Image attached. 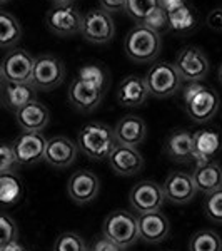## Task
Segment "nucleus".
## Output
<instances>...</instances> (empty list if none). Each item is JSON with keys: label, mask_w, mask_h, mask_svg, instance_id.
Here are the masks:
<instances>
[{"label": "nucleus", "mask_w": 222, "mask_h": 251, "mask_svg": "<svg viewBox=\"0 0 222 251\" xmlns=\"http://www.w3.org/2000/svg\"><path fill=\"white\" fill-rule=\"evenodd\" d=\"M77 146L80 151L92 161L109 159L115 149L117 139L114 129L104 123H87L77 134Z\"/></svg>", "instance_id": "f257e3e1"}, {"label": "nucleus", "mask_w": 222, "mask_h": 251, "mask_svg": "<svg viewBox=\"0 0 222 251\" xmlns=\"http://www.w3.org/2000/svg\"><path fill=\"white\" fill-rule=\"evenodd\" d=\"M184 109L194 123H207L219 111V94L202 82H189L182 89Z\"/></svg>", "instance_id": "f03ea898"}, {"label": "nucleus", "mask_w": 222, "mask_h": 251, "mask_svg": "<svg viewBox=\"0 0 222 251\" xmlns=\"http://www.w3.org/2000/svg\"><path fill=\"white\" fill-rule=\"evenodd\" d=\"M160 46H162L160 34L151 30L142 24L132 27L124 40L127 57L135 64H147L155 60L160 52Z\"/></svg>", "instance_id": "7ed1b4c3"}, {"label": "nucleus", "mask_w": 222, "mask_h": 251, "mask_svg": "<svg viewBox=\"0 0 222 251\" xmlns=\"http://www.w3.org/2000/svg\"><path fill=\"white\" fill-rule=\"evenodd\" d=\"M102 234L120 248H129L139 240L137 218L126 209H115L104 221Z\"/></svg>", "instance_id": "20e7f679"}, {"label": "nucleus", "mask_w": 222, "mask_h": 251, "mask_svg": "<svg viewBox=\"0 0 222 251\" xmlns=\"http://www.w3.org/2000/svg\"><path fill=\"white\" fill-rule=\"evenodd\" d=\"M144 79L147 84L149 94L157 99H165V97L177 94L182 86V79H180L174 64L164 62V60L152 64Z\"/></svg>", "instance_id": "39448f33"}, {"label": "nucleus", "mask_w": 222, "mask_h": 251, "mask_svg": "<svg viewBox=\"0 0 222 251\" xmlns=\"http://www.w3.org/2000/svg\"><path fill=\"white\" fill-rule=\"evenodd\" d=\"M115 22L111 14L102 10L100 7L90 9L82 15V25H80V35L90 44L104 46L115 37Z\"/></svg>", "instance_id": "423d86ee"}, {"label": "nucleus", "mask_w": 222, "mask_h": 251, "mask_svg": "<svg viewBox=\"0 0 222 251\" xmlns=\"http://www.w3.org/2000/svg\"><path fill=\"white\" fill-rule=\"evenodd\" d=\"M64 77H66V66L59 57L44 54L35 59L30 84L37 91H54L64 82Z\"/></svg>", "instance_id": "0eeeda50"}, {"label": "nucleus", "mask_w": 222, "mask_h": 251, "mask_svg": "<svg viewBox=\"0 0 222 251\" xmlns=\"http://www.w3.org/2000/svg\"><path fill=\"white\" fill-rule=\"evenodd\" d=\"M174 67L179 72L180 79L187 82H200L209 75L211 62L209 57L199 47L187 46L177 54L174 60Z\"/></svg>", "instance_id": "6e6552de"}, {"label": "nucleus", "mask_w": 222, "mask_h": 251, "mask_svg": "<svg viewBox=\"0 0 222 251\" xmlns=\"http://www.w3.org/2000/svg\"><path fill=\"white\" fill-rule=\"evenodd\" d=\"M45 25L52 34L59 35V37H74L75 34H80L82 14L74 3L54 5L45 14Z\"/></svg>", "instance_id": "1a4fd4ad"}, {"label": "nucleus", "mask_w": 222, "mask_h": 251, "mask_svg": "<svg viewBox=\"0 0 222 251\" xmlns=\"http://www.w3.org/2000/svg\"><path fill=\"white\" fill-rule=\"evenodd\" d=\"M35 57L25 49H10L0 60L5 82H30Z\"/></svg>", "instance_id": "9d476101"}, {"label": "nucleus", "mask_w": 222, "mask_h": 251, "mask_svg": "<svg viewBox=\"0 0 222 251\" xmlns=\"http://www.w3.org/2000/svg\"><path fill=\"white\" fill-rule=\"evenodd\" d=\"M129 203L135 211L140 214L160 211V208L165 203V194L162 189V184L155 183V181H140L134 184V188L129 193Z\"/></svg>", "instance_id": "9b49d317"}, {"label": "nucleus", "mask_w": 222, "mask_h": 251, "mask_svg": "<svg viewBox=\"0 0 222 251\" xmlns=\"http://www.w3.org/2000/svg\"><path fill=\"white\" fill-rule=\"evenodd\" d=\"M10 146L17 164L32 166L44 159L47 139L44 137L42 132H22L20 136L15 137Z\"/></svg>", "instance_id": "f8f14e48"}, {"label": "nucleus", "mask_w": 222, "mask_h": 251, "mask_svg": "<svg viewBox=\"0 0 222 251\" xmlns=\"http://www.w3.org/2000/svg\"><path fill=\"white\" fill-rule=\"evenodd\" d=\"M106 89L94 86L82 79H74L68 86L67 99L77 111L80 112H92L102 104Z\"/></svg>", "instance_id": "ddd939ff"}, {"label": "nucleus", "mask_w": 222, "mask_h": 251, "mask_svg": "<svg viewBox=\"0 0 222 251\" xmlns=\"http://www.w3.org/2000/svg\"><path fill=\"white\" fill-rule=\"evenodd\" d=\"M100 191V181L92 171L79 169L68 177L67 193L70 200L77 204H87L97 198Z\"/></svg>", "instance_id": "4468645a"}, {"label": "nucleus", "mask_w": 222, "mask_h": 251, "mask_svg": "<svg viewBox=\"0 0 222 251\" xmlns=\"http://www.w3.org/2000/svg\"><path fill=\"white\" fill-rule=\"evenodd\" d=\"M77 154H79L77 143H74L67 136H55L47 141L44 161L55 169H64L75 163Z\"/></svg>", "instance_id": "2eb2a0df"}, {"label": "nucleus", "mask_w": 222, "mask_h": 251, "mask_svg": "<svg viewBox=\"0 0 222 251\" xmlns=\"http://www.w3.org/2000/svg\"><path fill=\"white\" fill-rule=\"evenodd\" d=\"M165 200L174 204H187L196 198L197 188L194 184L192 174L185 171H172L162 184Z\"/></svg>", "instance_id": "dca6fc26"}, {"label": "nucleus", "mask_w": 222, "mask_h": 251, "mask_svg": "<svg viewBox=\"0 0 222 251\" xmlns=\"http://www.w3.org/2000/svg\"><path fill=\"white\" fill-rule=\"evenodd\" d=\"M149 89L140 75H129L120 80L115 89V102L122 107H140L147 102Z\"/></svg>", "instance_id": "f3484780"}, {"label": "nucleus", "mask_w": 222, "mask_h": 251, "mask_svg": "<svg viewBox=\"0 0 222 251\" xmlns=\"http://www.w3.org/2000/svg\"><path fill=\"white\" fill-rule=\"evenodd\" d=\"M109 164L119 176H135L144 169V157L137 148L117 144L109 156Z\"/></svg>", "instance_id": "a211bd4d"}, {"label": "nucleus", "mask_w": 222, "mask_h": 251, "mask_svg": "<svg viewBox=\"0 0 222 251\" xmlns=\"http://www.w3.org/2000/svg\"><path fill=\"white\" fill-rule=\"evenodd\" d=\"M222 152V134L217 129H200L194 134V163L205 164Z\"/></svg>", "instance_id": "6ab92c4d"}, {"label": "nucleus", "mask_w": 222, "mask_h": 251, "mask_svg": "<svg viewBox=\"0 0 222 251\" xmlns=\"http://www.w3.org/2000/svg\"><path fill=\"white\" fill-rule=\"evenodd\" d=\"M139 226V238L145 243H160L171 233V223L162 211L144 213L137 218Z\"/></svg>", "instance_id": "aec40b11"}, {"label": "nucleus", "mask_w": 222, "mask_h": 251, "mask_svg": "<svg viewBox=\"0 0 222 251\" xmlns=\"http://www.w3.org/2000/svg\"><path fill=\"white\" fill-rule=\"evenodd\" d=\"M15 121L23 132H42L50 123V112L39 100H32L15 112Z\"/></svg>", "instance_id": "412c9836"}, {"label": "nucleus", "mask_w": 222, "mask_h": 251, "mask_svg": "<svg viewBox=\"0 0 222 251\" xmlns=\"http://www.w3.org/2000/svg\"><path fill=\"white\" fill-rule=\"evenodd\" d=\"M114 134L117 139V144L131 146V148H137L142 144L147 136V126L145 121L139 116H124L114 127Z\"/></svg>", "instance_id": "4be33fe9"}, {"label": "nucleus", "mask_w": 222, "mask_h": 251, "mask_svg": "<svg viewBox=\"0 0 222 251\" xmlns=\"http://www.w3.org/2000/svg\"><path fill=\"white\" fill-rule=\"evenodd\" d=\"M0 91H2V94H0L2 104L14 112L30 104L32 100H37L39 92L30 82H3Z\"/></svg>", "instance_id": "5701e85b"}, {"label": "nucleus", "mask_w": 222, "mask_h": 251, "mask_svg": "<svg viewBox=\"0 0 222 251\" xmlns=\"http://www.w3.org/2000/svg\"><path fill=\"white\" fill-rule=\"evenodd\" d=\"M164 152L176 163L194 161V134L185 129H177L165 139Z\"/></svg>", "instance_id": "b1692460"}, {"label": "nucleus", "mask_w": 222, "mask_h": 251, "mask_svg": "<svg viewBox=\"0 0 222 251\" xmlns=\"http://www.w3.org/2000/svg\"><path fill=\"white\" fill-rule=\"evenodd\" d=\"M192 179L197 191L211 194L222 188V166L216 161L205 164H196Z\"/></svg>", "instance_id": "393cba45"}, {"label": "nucleus", "mask_w": 222, "mask_h": 251, "mask_svg": "<svg viewBox=\"0 0 222 251\" xmlns=\"http://www.w3.org/2000/svg\"><path fill=\"white\" fill-rule=\"evenodd\" d=\"M23 196L22 179L14 171L0 173V208L17 204Z\"/></svg>", "instance_id": "a878e982"}, {"label": "nucleus", "mask_w": 222, "mask_h": 251, "mask_svg": "<svg viewBox=\"0 0 222 251\" xmlns=\"http://www.w3.org/2000/svg\"><path fill=\"white\" fill-rule=\"evenodd\" d=\"M22 25L14 14L0 10V49H14L22 39Z\"/></svg>", "instance_id": "bb28decb"}, {"label": "nucleus", "mask_w": 222, "mask_h": 251, "mask_svg": "<svg viewBox=\"0 0 222 251\" xmlns=\"http://www.w3.org/2000/svg\"><path fill=\"white\" fill-rule=\"evenodd\" d=\"M167 15H169V30L177 32V34H189L199 24L197 12L189 2Z\"/></svg>", "instance_id": "cd10ccee"}, {"label": "nucleus", "mask_w": 222, "mask_h": 251, "mask_svg": "<svg viewBox=\"0 0 222 251\" xmlns=\"http://www.w3.org/2000/svg\"><path fill=\"white\" fill-rule=\"evenodd\" d=\"M189 251H222V238L212 229H200L192 234Z\"/></svg>", "instance_id": "c85d7f7f"}, {"label": "nucleus", "mask_w": 222, "mask_h": 251, "mask_svg": "<svg viewBox=\"0 0 222 251\" xmlns=\"http://www.w3.org/2000/svg\"><path fill=\"white\" fill-rule=\"evenodd\" d=\"M157 7V0H127L126 12L134 22L142 24L145 17Z\"/></svg>", "instance_id": "c756f323"}, {"label": "nucleus", "mask_w": 222, "mask_h": 251, "mask_svg": "<svg viewBox=\"0 0 222 251\" xmlns=\"http://www.w3.org/2000/svg\"><path fill=\"white\" fill-rule=\"evenodd\" d=\"M87 245L82 236L75 233H62L54 243V251H87Z\"/></svg>", "instance_id": "7c9ffc66"}, {"label": "nucleus", "mask_w": 222, "mask_h": 251, "mask_svg": "<svg viewBox=\"0 0 222 251\" xmlns=\"http://www.w3.org/2000/svg\"><path fill=\"white\" fill-rule=\"evenodd\" d=\"M204 211L209 221L222 225V188L211 194H207L204 203Z\"/></svg>", "instance_id": "2f4dec72"}, {"label": "nucleus", "mask_w": 222, "mask_h": 251, "mask_svg": "<svg viewBox=\"0 0 222 251\" xmlns=\"http://www.w3.org/2000/svg\"><path fill=\"white\" fill-rule=\"evenodd\" d=\"M79 79L87 80V82L94 84V86L99 87H107V74L100 66H95V64H87V66L79 69Z\"/></svg>", "instance_id": "473e14b6"}, {"label": "nucleus", "mask_w": 222, "mask_h": 251, "mask_svg": "<svg viewBox=\"0 0 222 251\" xmlns=\"http://www.w3.org/2000/svg\"><path fill=\"white\" fill-rule=\"evenodd\" d=\"M17 236L19 228L15 225V221L12 220L9 214L0 213V248H3V246L12 241H17Z\"/></svg>", "instance_id": "72a5a7b5"}, {"label": "nucleus", "mask_w": 222, "mask_h": 251, "mask_svg": "<svg viewBox=\"0 0 222 251\" xmlns=\"http://www.w3.org/2000/svg\"><path fill=\"white\" fill-rule=\"evenodd\" d=\"M142 25L149 27L151 30L157 32V34L167 30L169 29V15H167V12H164L159 5H157L155 9L152 10L147 17H145Z\"/></svg>", "instance_id": "f704fd0d"}, {"label": "nucleus", "mask_w": 222, "mask_h": 251, "mask_svg": "<svg viewBox=\"0 0 222 251\" xmlns=\"http://www.w3.org/2000/svg\"><path fill=\"white\" fill-rule=\"evenodd\" d=\"M17 161H15L12 146L7 143H0V173H10L15 169Z\"/></svg>", "instance_id": "c9c22d12"}, {"label": "nucleus", "mask_w": 222, "mask_h": 251, "mask_svg": "<svg viewBox=\"0 0 222 251\" xmlns=\"http://www.w3.org/2000/svg\"><path fill=\"white\" fill-rule=\"evenodd\" d=\"M124 248H120L119 245H115L114 241H111L109 238H106L102 234V236H99L97 240L92 243V246L89 248V251H122Z\"/></svg>", "instance_id": "e433bc0d"}, {"label": "nucleus", "mask_w": 222, "mask_h": 251, "mask_svg": "<svg viewBox=\"0 0 222 251\" xmlns=\"http://www.w3.org/2000/svg\"><path fill=\"white\" fill-rule=\"evenodd\" d=\"M207 27L214 32H222V7H214L207 15Z\"/></svg>", "instance_id": "4c0bfd02"}, {"label": "nucleus", "mask_w": 222, "mask_h": 251, "mask_svg": "<svg viewBox=\"0 0 222 251\" xmlns=\"http://www.w3.org/2000/svg\"><path fill=\"white\" fill-rule=\"evenodd\" d=\"M127 0H99L100 9L106 10L107 14H119V12L126 10Z\"/></svg>", "instance_id": "58836bf2"}, {"label": "nucleus", "mask_w": 222, "mask_h": 251, "mask_svg": "<svg viewBox=\"0 0 222 251\" xmlns=\"http://www.w3.org/2000/svg\"><path fill=\"white\" fill-rule=\"evenodd\" d=\"M184 3H187V0H157V5L164 12H167V14L177 10L179 7H182Z\"/></svg>", "instance_id": "ea45409f"}, {"label": "nucleus", "mask_w": 222, "mask_h": 251, "mask_svg": "<svg viewBox=\"0 0 222 251\" xmlns=\"http://www.w3.org/2000/svg\"><path fill=\"white\" fill-rule=\"evenodd\" d=\"M0 251H29V250L23 248L19 241H12V243H9V245L3 246V248H0Z\"/></svg>", "instance_id": "a19ab883"}, {"label": "nucleus", "mask_w": 222, "mask_h": 251, "mask_svg": "<svg viewBox=\"0 0 222 251\" xmlns=\"http://www.w3.org/2000/svg\"><path fill=\"white\" fill-rule=\"evenodd\" d=\"M54 5H68V3H74V0H50Z\"/></svg>", "instance_id": "79ce46f5"}, {"label": "nucleus", "mask_w": 222, "mask_h": 251, "mask_svg": "<svg viewBox=\"0 0 222 251\" xmlns=\"http://www.w3.org/2000/svg\"><path fill=\"white\" fill-rule=\"evenodd\" d=\"M217 77H219V82L222 84V64L219 66V71H217Z\"/></svg>", "instance_id": "37998d69"}, {"label": "nucleus", "mask_w": 222, "mask_h": 251, "mask_svg": "<svg viewBox=\"0 0 222 251\" xmlns=\"http://www.w3.org/2000/svg\"><path fill=\"white\" fill-rule=\"evenodd\" d=\"M3 82H5V80H3V75H2V69H0V87L3 86Z\"/></svg>", "instance_id": "c03bdc74"}, {"label": "nucleus", "mask_w": 222, "mask_h": 251, "mask_svg": "<svg viewBox=\"0 0 222 251\" xmlns=\"http://www.w3.org/2000/svg\"><path fill=\"white\" fill-rule=\"evenodd\" d=\"M7 2H10V0H0V5H3V3H7Z\"/></svg>", "instance_id": "a18cd8bd"}, {"label": "nucleus", "mask_w": 222, "mask_h": 251, "mask_svg": "<svg viewBox=\"0 0 222 251\" xmlns=\"http://www.w3.org/2000/svg\"><path fill=\"white\" fill-rule=\"evenodd\" d=\"M0 107H2V99H0Z\"/></svg>", "instance_id": "49530a36"}, {"label": "nucleus", "mask_w": 222, "mask_h": 251, "mask_svg": "<svg viewBox=\"0 0 222 251\" xmlns=\"http://www.w3.org/2000/svg\"><path fill=\"white\" fill-rule=\"evenodd\" d=\"M87 251H89V250H87Z\"/></svg>", "instance_id": "de8ad7c7"}]
</instances>
